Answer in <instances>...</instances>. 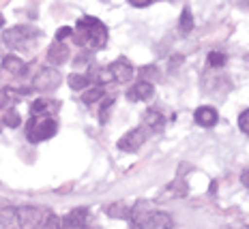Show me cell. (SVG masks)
<instances>
[{
    "mask_svg": "<svg viewBox=\"0 0 249 229\" xmlns=\"http://www.w3.org/2000/svg\"><path fill=\"white\" fill-rule=\"evenodd\" d=\"M60 80H62L60 71L54 69V66H48V69H43L37 77H35L33 88L35 90H39V92H52V90H56V88L60 86Z\"/></svg>",
    "mask_w": 249,
    "mask_h": 229,
    "instance_id": "cell-3",
    "label": "cell"
},
{
    "mask_svg": "<svg viewBox=\"0 0 249 229\" xmlns=\"http://www.w3.org/2000/svg\"><path fill=\"white\" fill-rule=\"evenodd\" d=\"M69 58V48H67L62 41H54V45L48 49V60L50 65H62Z\"/></svg>",
    "mask_w": 249,
    "mask_h": 229,
    "instance_id": "cell-13",
    "label": "cell"
},
{
    "mask_svg": "<svg viewBox=\"0 0 249 229\" xmlns=\"http://www.w3.org/2000/svg\"><path fill=\"white\" fill-rule=\"evenodd\" d=\"M238 129L245 135H249V109L241 112V116H238Z\"/></svg>",
    "mask_w": 249,
    "mask_h": 229,
    "instance_id": "cell-27",
    "label": "cell"
},
{
    "mask_svg": "<svg viewBox=\"0 0 249 229\" xmlns=\"http://www.w3.org/2000/svg\"><path fill=\"white\" fill-rule=\"evenodd\" d=\"M178 28H180V33H183V34H187V33H191V30H194V13L189 11V7H185L183 13H180Z\"/></svg>",
    "mask_w": 249,
    "mask_h": 229,
    "instance_id": "cell-18",
    "label": "cell"
},
{
    "mask_svg": "<svg viewBox=\"0 0 249 229\" xmlns=\"http://www.w3.org/2000/svg\"><path fill=\"white\" fill-rule=\"evenodd\" d=\"M88 218V210L86 208H75L73 212H69L65 218H62V227L71 229V227H84Z\"/></svg>",
    "mask_w": 249,
    "mask_h": 229,
    "instance_id": "cell-12",
    "label": "cell"
},
{
    "mask_svg": "<svg viewBox=\"0 0 249 229\" xmlns=\"http://www.w3.org/2000/svg\"><path fill=\"white\" fill-rule=\"evenodd\" d=\"M112 80H114L112 69H99V73H97V82H99L101 86H106L107 82H112Z\"/></svg>",
    "mask_w": 249,
    "mask_h": 229,
    "instance_id": "cell-26",
    "label": "cell"
},
{
    "mask_svg": "<svg viewBox=\"0 0 249 229\" xmlns=\"http://www.w3.org/2000/svg\"><path fill=\"white\" fill-rule=\"evenodd\" d=\"M45 107H48V101H45V98H41V101H35L33 103V114H37V112L41 114Z\"/></svg>",
    "mask_w": 249,
    "mask_h": 229,
    "instance_id": "cell-30",
    "label": "cell"
},
{
    "mask_svg": "<svg viewBox=\"0 0 249 229\" xmlns=\"http://www.w3.org/2000/svg\"><path fill=\"white\" fill-rule=\"evenodd\" d=\"M241 182H243V184H245L247 189H249V169H245V171L241 174Z\"/></svg>",
    "mask_w": 249,
    "mask_h": 229,
    "instance_id": "cell-33",
    "label": "cell"
},
{
    "mask_svg": "<svg viewBox=\"0 0 249 229\" xmlns=\"http://www.w3.org/2000/svg\"><path fill=\"white\" fill-rule=\"evenodd\" d=\"M43 218H45V212L39 210V208H33V206L18 208V223H19V225H22L24 229L41 227Z\"/></svg>",
    "mask_w": 249,
    "mask_h": 229,
    "instance_id": "cell-4",
    "label": "cell"
},
{
    "mask_svg": "<svg viewBox=\"0 0 249 229\" xmlns=\"http://www.w3.org/2000/svg\"><path fill=\"white\" fill-rule=\"evenodd\" d=\"M144 142H146V133H144V129L142 127L133 129V131L124 133V137L118 139V150H123V152H138Z\"/></svg>",
    "mask_w": 249,
    "mask_h": 229,
    "instance_id": "cell-5",
    "label": "cell"
},
{
    "mask_svg": "<svg viewBox=\"0 0 249 229\" xmlns=\"http://www.w3.org/2000/svg\"><path fill=\"white\" fill-rule=\"evenodd\" d=\"M73 34V28H69V26H62V28H58V33H56V41H65L67 36Z\"/></svg>",
    "mask_w": 249,
    "mask_h": 229,
    "instance_id": "cell-29",
    "label": "cell"
},
{
    "mask_svg": "<svg viewBox=\"0 0 249 229\" xmlns=\"http://www.w3.org/2000/svg\"><path fill=\"white\" fill-rule=\"evenodd\" d=\"M19 122H22V116H19L15 109H9V112L4 114V127L15 129V127H19Z\"/></svg>",
    "mask_w": 249,
    "mask_h": 229,
    "instance_id": "cell-23",
    "label": "cell"
},
{
    "mask_svg": "<svg viewBox=\"0 0 249 229\" xmlns=\"http://www.w3.org/2000/svg\"><path fill=\"white\" fill-rule=\"evenodd\" d=\"M60 225H62V221H58V216L56 214H45L43 223H41V227L43 229H54V227H60Z\"/></svg>",
    "mask_w": 249,
    "mask_h": 229,
    "instance_id": "cell-25",
    "label": "cell"
},
{
    "mask_svg": "<svg viewBox=\"0 0 249 229\" xmlns=\"http://www.w3.org/2000/svg\"><path fill=\"white\" fill-rule=\"evenodd\" d=\"M144 124L150 129H161L163 127V116H161V112L159 109H155V107H150L146 109V114H144Z\"/></svg>",
    "mask_w": 249,
    "mask_h": 229,
    "instance_id": "cell-16",
    "label": "cell"
},
{
    "mask_svg": "<svg viewBox=\"0 0 249 229\" xmlns=\"http://www.w3.org/2000/svg\"><path fill=\"white\" fill-rule=\"evenodd\" d=\"M2 69L9 71L11 75H22V73L26 71V65L22 58H18V56H4L2 60Z\"/></svg>",
    "mask_w": 249,
    "mask_h": 229,
    "instance_id": "cell-15",
    "label": "cell"
},
{
    "mask_svg": "<svg viewBox=\"0 0 249 229\" xmlns=\"http://www.w3.org/2000/svg\"><path fill=\"white\" fill-rule=\"evenodd\" d=\"M110 69L114 73V82H121V84H124V82H131L133 66H131V62H129V60H124V58L114 60Z\"/></svg>",
    "mask_w": 249,
    "mask_h": 229,
    "instance_id": "cell-9",
    "label": "cell"
},
{
    "mask_svg": "<svg viewBox=\"0 0 249 229\" xmlns=\"http://www.w3.org/2000/svg\"><path fill=\"white\" fill-rule=\"evenodd\" d=\"M88 84H90V77L82 75V73H73V75L69 77V86L73 88V90H82V88H86Z\"/></svg>",
    "mask_w": 249,
    "mask_h": 229,
    "instance_id": "cell-21",
    "label": "cell"
},
{
    "mask_svg": "<svg viewBox=\"0 0 249 229\" xmlns=\"http://www.w3.org/2000/svg\"><path fill=\"white\" fill-rule=\"evenodd\" d=\"M168 195L170 197H185L187 195V184L183 180H174L172 184L168 186Z\"/></svg>",
    "mask_w": 249,
    "mask_h": 229,
    "instance_id": "cell-22",
    "label": "cell"
},
{
    "mask_svg": "<svg viewBox=\"0 0 249 229\" xmlns=\"http://www.w3.org/2000/svg\"><path fill=\"white\" fill-rule=\"evenodd\" d=\"M206 62H209L211 66H224L228 62V58H226V54H221V51H211Z\"/></svg>",
    "mask_w": 249,
    "mask_h": 229,
    "instance_id": "cell-24",
    "label": "cell"
},
{
    "mask_svg": "<svg viewBox=\"0 0 249 229\" xmlns=\"http://www.w3.org/2000/svg\"><path fill=\"white\" fill-rule=\"evenodd\" d=\"M103 212H106L110 218H129V212H131V208H129L124 201H112V204H107L103 208Z\"/></svg>",
    "mask_w": 249,
    "mask_h": 229,
    "instance_id": "cell-14",
    "label": "cell"
},
{
    "mask_svg": "<svg viewBox=\"0 0 249 229\" xmlns=\"http://www.w3.org/2000/svg\"><path fill=\"white\" fill-rule=\"evenodd\" d=\"M155 97V86L153 82H144L140 80L136 86L129 90V98L131 101H150V98Z\"/></svg>",
    "mask_w": 249,
    "mask_h": 229,
    "instance_id": "cell-10",
    "label": "cell"
},
{
    "mask_svg": "<svg viewBox=\"0 0 249 229\" xmlns=\"http://www.w3.org/2000/svg\"><path fill=\"white\" fill-rule=\"evenodd\" d=\"M28 139L30 142H43V139L54 137V133L58 131V124H56L52 118H43L41 122H37V118L28 122Z\"/></svg>",
    "mask_w": 249,
    "mask_h": 229,
    "instance_id": "cell-2",
    "label": "cell"
},
{
    "mask_svg": "<svg viewBox=\"0 0 249 229\" xmlns=\"http://www.w3.org/2000/svg\"><path fill=\"white\" fill-rule=\"evenodd\" d=\"M7 103H9V95H7L4 90H0V109L7 105Z\"/></svg>",
    "mask_w": 249,
    "mask_h": 229,
    "instance_id": "cell-32",
    "label": "cell"
},
{
    "mask_svg": "<svg viewBox=\"0 0 249 229\" xmlns=\"http://www.w3.org/2000/svg\"><path fill=\"white\" fill-rule=\"evenodd\" d=\"M183 56L180 54H176V56H172V58H170V73H174V71H178L180 69V65H183Z\"/></svg>",
    "mask_w": 249,
    "mask_h": 229,
    "instance_id": "cell-28",
    "label": "cell"
},
{
    "mask_svg": "<svg viewBox=\"0 0 249 229\" xmlns=\"http://www.w3.org/2000/svg\"><path fill=\"white\" fill-rule=\"evenodd\" d=\"M194 120L198 122L200 127L211 129V127H215V124H217V120H219V114H217V109H215V107H211V105H202V107L196 109Z\"/></svg>",
    "mask_w": 249,
    "mask_h": 229,
    "instance_id": "cell-7",
    "label": "cell"
},
{
    "mask_svg": "<svg viewBox=\"0 0 249 229\" xmlns=\"http://www.w3.org/2000/svg\"><path fill=\"white\" fill-rule=\"evenodd\" d=\"M41 34L39 30H33V28H22V26H15V28H9L4 30V43H9L11 48H19L28 36H37Z\"/></svg>",
    "mask_w": 249,
    "mask_h": 229,
    "instance_id": "cell-6",
    "label": "cell"
},
{
    "mask_svg": "<svg viewBox=\"0 0 249 229\" xmlns=\"http://www.w3.org/2000/svg\"><path fill=\"white\" fill-rule=\"evenodd\" d=\"M129 2H131L133 7H148L153 0H129Z\"/></svg>",
    "mask_w": 249,
    "mask_h": 229,
    "instance_id": "cell-31",
    "label": "cell"
},
{
    "mask_svg": "<svg viewBox=\"0 0 249 229\" xmlns=\"http://www.w3.org/2000/svg\"><path fill=\"white\" fill-rule=\"evenodd\" d=\"M80 28H84L88 33V45H90L92 49H101L103 45H106L107 41V30L106 26H103L99 19L95 17H82L80 22H77Z\"/></svg>",
    "mask_w": 249,
    "mask_h": 229,
    "instance_id": "cell-1",
    "label": "cell"
},
{
    "mask_svg": "<svg viewBox=\"0 0 249 229\" xmlns=\"http://www.w3.org/2000/svg\"><path fill=\"white\" fill-rule=\"evenodd\" d=\"M99 98H106V90H103V86H92L88 92H84V97H82V101H84V105H95Z\"/></svg>",
    "mask_w": 249,
    "mask_h": 229,
    "instance_id": "cell-17",
    "label": "cell"
},
{
    "mask_svg": "<svg viewBox=\"0 0 249 229\" xmlns=\"http://www.w3.org/2000/svg\"><path fill=\"white\" fill-rule=\"evenodd\" d=\"M150 212H153V204L150 201H138L131 208V212H129V221H131L133 227H142L144 221L150 216Z\"/></svg>",
    "mask_w": 249,
    "mask_h": 229,
    "instance_id": "cell-8",
    "label": "cell"
},
{
    "mask_svg": "<svg viewBox=\"0 0 249 229\" xmlns=\"http://www.w3.org/2000/svg\"><path fill=\"white\" fill-rule=\"evenodd\" d=\"M140 80L144 82H157L159 80V69L155 65H146L140 69Z\"/></svg>",
    "mask_w": 249,
    "mask_h": 229,
    "instance_id": "cell-20",
    "label": "cell"
},
{
    "mask_svg": "<svg viewBox=\"0 0 249 229\" xmlns=\"http://www.w3.org/2000/svg\"><path fill=\"white\" fill-rule=\"evenodd\" d=\"M2 26H4V17H2V15H0V28H2Z\"/></svg>",
    "mask_w": 249,
    "mask_h": 229,
    "instance_id": "cell-34",
    "label": "cell"
},
{
    "mask_svg": "<svg viewBox=\"0 0 249 229\" xmlns=\"http://www.w3.org/2000/svg\"><path fill=\"white\" fill-rule=\"evenodd\" d=\"M0 223H2L4 227L19 225L18 223V210H15V208H4V210H0Z\"/></svg>",
    "mask_w": 249,
    "mask_h": 229,
    "instance_id": "cell-19",
    "label": "cell"
},
{
    "mask_svg": "<svg viewBox=\"0 0 249 229\" xmlns=\"http://www.w3.org/2000/svg\"><path fill=\"white\" fill-rule=\"evenodd\" d=\"M142 227H148V229H170L174 227V221L168 212H150V216L144 221Z\"/></svg>",
    "mask_w": 249,
    "mask_h": 229,
    "instance_id": "cell-11",
    "label": "cell"
}]
</instances>
